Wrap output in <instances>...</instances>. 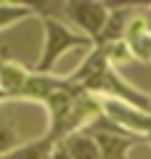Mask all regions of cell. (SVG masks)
Listing matches in <instances>:
<instances>
[{
  "mask_svg": "<svg viewBox=\"0 0 151 159\" xmlns=\"http://www.w3.org/2000/svg\"><path fill=\"white\" fill-rule=\"evenodd\" d=\"M66 151H69V157H72V159H103V157H101L98 143H95V138L82 135V133H74V135H69V141H66Z\"/></svg>",
  "mask_w": 151,
  "mask_h": 159,
  "instance_id": "obj_6",
  "label": "cell"
},
{
  "mask_svg": "<svg viewBox=\"0 0 151 159\" xmlns=\"http://www.w3.org/2000/svg\"><path fill=\"white\" fill-rule=\"evenodd\" d=\"M29 11L32 8H27V6H6V3H0V29L24 19V16H29Z\"/></svg>",
  "mask_w": 151,
  "mask_h": 159,
  "instance_id": "obj_11",
  "label": "cell"
},
{
  "mask_svg": "<svg viewBox=\"0 0 151 159\" xmlns=\"http://www.w3.org/2000/svg\"><path fill=\"white\" fill-rule=\"evenodd\" d=\"M45 101H48L50 111H53V119H56V127H64L66 117L72 114V109H74V98L69 96L66 85H61L58 90H53L48 98H45Z\"/></svg>",
  "mask_w": 151,
  "mask_h": 159,
  "instance_id": "obj_7",
  "label": "cell"
},
{
  "mask_svg": "<svg viewBox=\"0 0 151 159\" xmlns=\"http://www.w3.org/2000/svg\"><path fill=\"white\" fill-rule=\"evenodd\" d=\"M50 159H72V157H69L66 146H64V148H58V151H53V157H50Z\"/></svg>",
  "mask_w": 151,
  "mask_h": 159,
  "instance_id": "obj_13",
  "label": "cell"
},
{
  "mask_svg": "<svg viewBox=\"0 0 151 159\" xmlns=\"http://www.w3.org/2000/svg\"><path fill=\"white\" fill-rule=\"evenodd\" d=\"M122 29H125V16L122 13H112V16H109V27L103 29L101 34H103L106 40H117Z\"/></svg>",
  "mask_w": 151,
  "mask_h": 159,
  "instance_id": "obj_12",
  "label": "cell"
},
{
  "mask_svg": "<svg viewBox=\"0 0 151 159\" xmlns=\"http://www.w3.org/2000/svg\"><path fill=\"white\" fill-rule=\"evenodd\" d=\"M27 80H29L27 72L19 64H13V61L0 64V90L3 93H24Z\"/></svg>",
  "mask_w": 151,
  "mask_h": 159,
  "instance_id": "obj_5",
  "label": "cell"
},
{
  "mask_svg": "<svg viewBox=\"0 0 151 159\" xmlns=\"http://www.w3.org/2000/svg\"><path fill=\"white\" fill-rule=\"evenodd\" d=\"M61 88V82H56V80H48V77H29L27 85H24V93L32 98H48L53 90H58Z\"/></svg>",
  "mask_w": 151,
  "mask_h": 159,
  "instance_id": "obj_8",
  "label": "cell"
},
{
  "mask_svg": "<svg viewBox=\"0 0 151 159\" xmlns=\"http://www.w3.org/2000/svg\"><path fill=\"white\" fill-rule=\"evenodd\" d=\"M69 11H72V19L88 34H101L106 29L109 11L101 3H69Z\"/></svg>",
  "mask_w": 151,
  "mask_h": 159,
  "instance_id": "obj_3",
  "label": "cell"
},
{
  "mask_svg": "<svg viewBox=\"0 0 151 159\" xmlns=\"http://www.w3.org/2000/svg\"><path fill=\"white\" fill-rule=\"evenodd\" d=\"M101 111L112 119L114 125L119 127H127L133 133H140V135H149L151 138V114L143 111V109L133 106V103H125L119 98L109 96L106 101H101Z\"/></svg>",
  "mask_w": 151,
  "mask_h": 159,
  "instance_id": "obj_1",
  "label": "cell"
},
{
  "mask_svg": "<svg viewBox=\"0 0 151 159\" xmlns=\"http://www.w3.org/2000/svg\"><path fill=\"white\" fill-rule=\"evenodd\" d=\"M16 148H19V133L0 117V159L8 157V154L16 151Z\"/></svg>",
  "mask_w": 151,
  "mask_h": 159,
  "instance_id": "obj_10",
  "label": "cell"
},
{
  "mask_svg": "<svg viewBox=\"0 0 151 159\" xmlns=\"http://www.w3.org/2000/svg\"><path fill=\"white\" fill-rule=\"evenodd\" d=\"M85 43H88L85 37L66 29L64 24L53 21V19H45V51H43V61H40V72H48L64 51H69L74 45H85Z\"/></svg>",
  "mask_w": 151,
  "mask_h": 159,
  "instance_id": "obj_2",
  "label": "cell"
},
{
  "mask_svg": "<svg viewBox=\"0 0 151 159\" xmlns=\"http://www.w3.org/2000/svg\"><path fill=\"white\" fill-rule=\"evenodd\" d=\"M95 143H98L101 157H103V159H122V154L133 146L130 138H125L122 133H112V130L95 133Z\"/></svg>",
  "mask_w": 151,
  "mask_h": 159,
  "instance_id": "obj_4",
  "label": "cell"
},
{
  "mask_svg": "<svg viewBox=\"0 0 151 159\" xmlns=\"http://www.w3.org/2000/svg\"><path fill=\"white\" fill-rule=\"evenodd\" d=\"M48 151H50L48 141H37V143H29V146H19L16 151H11L3 159H45Z\"/></svg>",
  "mask_w": 151,
  "mask_h": 159,
  "instance_id": "obj_9",
  "label": "cell"
}]
</instances>
